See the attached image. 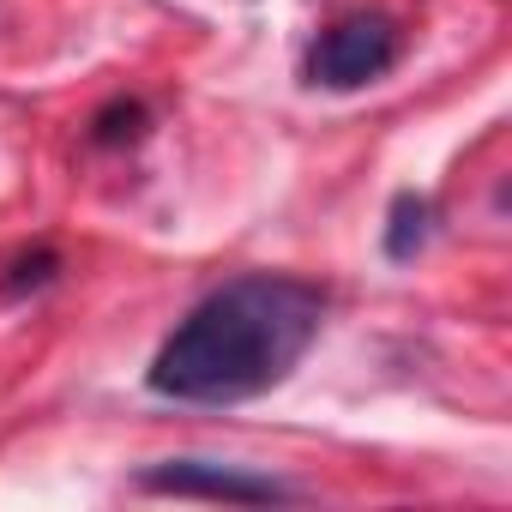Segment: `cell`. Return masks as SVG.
I'll return each instance as SVG.
<instances>
[{"label":"cell","instance_id":"1","mask_svg":"<svg viewBox=\"0 0 512 512\" xmlns=\"http://www.w3.org/2000/svg\"><path fill=\"white\" fill-rule=\"evenodd\" d=\"M332 296L296 272H241L205 290L145 368V392L163 404L229 410L278 392L320 344Z\"/></svg>","mask_w":512,"mask_h":512},{"label":"cell","instance_id":"2","mask_svg":"<svg viewBox=\"0 0 512 512\" xmlns=\"http://www.w3.org/2000/svg\"><path fill=\"white\" fill-rule=\"evenodd\" d=\"M404 61V31L392 13H350L308 43L302 79L320 91H362Z\"/></svg>","mask_w":512,"mask_h":512},{"label":"cell","instance_id":"3","mask_svg":"<svg viewBox=\"0 0 512 512\" xmlns=\"http://www.w3.org/2000/svg\"><path fill=\"white\" fill-rule=\"evenodd\" d=\"M139 494H175V500H223V506H284L302 500L296 482L247 470V464H217V458H163L133 476Z\"/></svg>","mask_w":512,"mask_h":512},{"label":"cell","instance_id":"4","mask_svg":"<svg viewBox=\"0 0 512 512\" xmlns=\"http://www.w3.org/2000/svg\"><path fill=\"white\" fill-rule=\"evenodd\" d=\"M434 241V199L416 193V187H398L392 205H386V229H380V253L392 266H410L416 253Z\"/></svg>","mask_w":512,"mask_h":512},{"label":"cell","instance_id":"5","mask_svg":"<svg viewBox=\"0 0 512 512\" xmlns=\"http://www.w3.org/2000/svg\"><path fill=\"white\" fill-rule=\"evenodd\" d=\"M145 133H151V109H145V97H109V103L91 115V127H85L91 151H133Z\"/></svg>","mask_w":512,"mask_h":512},{"label":"cell","instance_id":"6","mask_svg":"<svg viewBox=\"0 0 512 512\" xmlns=\"http://www.w3.org/2000/svg\"><path fill=\"white\" fill-rule=\"evenodd\" d=\"M61 278V253L43 241V247H25L0 266V302H25V296H43L49 284Z\"/></svg>","mask_w":512,"mask_h":512}]
</instances>
